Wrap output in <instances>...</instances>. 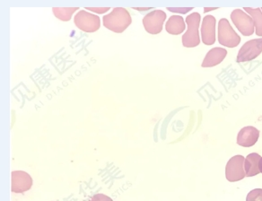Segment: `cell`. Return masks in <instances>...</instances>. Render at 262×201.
<instances>
[{
    "label": "cell",
    "instance_id": "cell-1",
    "mask_svg": "<svg viewBox=\"0 0 262 201\" xmlns=\"http://www.w3.org/2000/svg\"><path fill=\"white\" fill-rule=\"evenodd\" d=\"M103 26L114 33H123L132 23L129 12L126 8H116L103 16Z\"/></svg>",
    "mask_w": 262,
    "mask_h": 201
},
{
    "label": "cell",
    "instance_id": "cell-2",
    "mask_svg": "<svg viewBox=\"0 0 262 201\" xmlns=\"http://www.w3.org/2000/svg\"><path fill=\"white\" fill-rule=\"evenodd\" d=\"M186 23L188 25V30L185 34L182 36V44L186 48L196 47L201 43L200 39V23H201V15L199 13H192L188 15L186 18Z\"/></svg>",
    "mask_w": 262,
    "mask_h": 201
},
{
    "label": "cell",
    "instance_id": "cell-3",
    "mask_svg": "<svg viewBox=\"0 0 262 201\" xmlns=\"http://www.w3.org/2000/svg\"><path fill=\"white\" fill-rule=\"evenodd\" d=\"M219 41L223 46L228 48L237 47L241 42V37L233 29L229 21L222 18L219 23Z\"/></svg>",
    "mask_w": 262,
    "mask_h": 201
},
{
    "label": "cell",
    "instance_id": "cell-4",
    "mask_svg": "<svg viewBox=\"0 0 262 201\" xmlns=\"http://www.w3.org/2000/svg\"><path fill=\"white\" fill-rule=\"evenodd\" d=\"M74 22L81 31L85 33H95L98 31L101 26L98 15L90 14L84 10L78 12L77 15H75Z\"/></svg>",
    "mask_w": 262,
    "mask_h": 201
},
{
    "label": "cell",
    "instance_id": "cell-5",
    "mask_svg": "<svg viewBox=\"0 0 262 201\" xmlns=\"http://www.w3.org/2000/svg\"><path fill=\"white\" fill-rule=\"evenodd\" d=\"M233 25L244 36H251L254 33V21L251 15H247L241 9H235L231 14Z\"/></svg>",
    "mask_w": 262,
    "mask_h": 201
},
{
    "label": "cell",
    "instance_id": "cell-6",
    "mask_svg": "<svg viewBox=\"0 0 262 201\" xmlns=\"http://www.w3.org/2000/svg\"><path fill=\"white\" fill-rule=\"evenodd\" d=\"M245 158L243 155H235L231 158L226 167V177L231 183L238 182L246 176L244 170Z\"/></svg>",
    "mask_w": 262,
    "mask_h": 201
},
{
    "label": "cell",
    "instance_id": "cell-7",
    "mask_svg": "<svg viewBox=\"0 0 262 201\" xmlns=\"http://www.w3.org/2000/svg\"><path fill=\"white\" fill-rule=\"evenodd\" d=\"M262 52V38L249 40L241 48L237 55V62H246L256 59Z\"/></svg>",
    "mask_w": 262,
    "mask_h": 201
},
{
    "label": "cell",
    "instance_id": "cell-8",
    "mask_svg": "<svg viewBox=\"0 0 262 201\" xmlns=\"http://www.w3.org/2000/svg\"><path fill=\"white\" fill-rule=\"evenodd\" d=\"M166 14L162 10H154L145 15L143 18V25L147 33L158 34L162 32Z\"/></svg>",
    "mask_w": 262,
    "mask_h": 201
},
{
    "label": "cell",
    "instance_id": "cell-9",
    "mask_svg": "<svg viewBox=\"0 0 262 201\" xmlns=\"http://www.w3.org/2000/svg\"><path fill=\"white\" fill-rule=\"evenodd\" d=\"M33 186V179L29 173L24 171L12 172V191L15 193H23L29 190Z\"/></svg>",
    "mask_w": 262,
    "mask_h": 201
},
{
    "label": "cell",
    "instance_id": "cell-10",
    "mask_svg": "<svg viewBox=\"0 0 262 201\" xmlns=\"http://www.w3.org/2000/svg\"><path fill=\"white\" fill-rule=\"evenodd\" d=\"M215 18L213 15H206L201 26L202 41L206 45H212L215 41Z\"/></svg>",
    "mask_w": 262,
    "mask_h": 201
},
{
    "label": "cell",
    "instance_id": "cell-11",
    "mask_svg": "<svg viewBox=\"0 0 262 201\" xmlns=\"http://www.w3.org/2000/svg\"><path fill=\"white\" fill-rule=\"evenodd\" d=\"M259 131L257 128L251 126H248L242 128L237 137V144L244 147H250L254 146L258 141Z\"/></svg>",
    "mask_w": 262,
    "mask_h": 201
},
{
    "label": "cell",
    "instance_id": "cell-12",
    "mask_svg": "<svg viewBox=\"0 0 262 201\" xmlns=\"http://www.w3.org/2000/svg\"><path fill=\"white\" fill-rule=\"evenodd\" d=\"M227 55V51L223 48H214L208 52L202 62V68H212L222 62Z\"/></svg>",
    "mask_w": 262,
    "mask_h": 201
},
{
    "label": "cell",
    "instance_id": "cell-13",
    "mask_svg": "<svg viewBox=\"0 0 262 201\" xmlns=\"http://www.w3.org/2000/svg\"><path fill=\"white\" fill-rule=\"evenodd\" d=\"M165 30L172 35L181 34L185 30L184 19L182 15H171L165 25Z\"/></svg>",
    "mask_w": 262,
    "mask_h": 201
},
{
    "label": "cell",
    "instance_id": "cell-14",
    "mask_svg": "<svg viewBox=\"0 0 262 201\" xmlns=\"http://www.w3.org/2000/svg\"><path fill=\"white\" fill-rule=\"evenodd\" d=\"M260 159H261V157L258 154H255V153L249 154L247 158H245L244 170H245L246 176L251 177V176L257 175L260 172L259 168H258V163Z\"/></svg>",
    "mask_w": 262,
    "mask_h": 201
},
{
    "label": "cell",
    "instance_id": "cell-15",
    "mask_svg": "<svg viewBox=\"0 0 262 201\" xmlns=\"http://www.w3.org/2000/svg\"><path fill=\"white\" fill-rule=\"evenodd\" d=\"M244 10L251 15V18L254 21L256 27V34L258 36H262V11L260 8H244Z\"/></svg>",
    "mask_w": 262,
    "mask_h": 201
},
{
    "label": "cell",
    "instance_id": "cell-16",
    "mask_svg": "<svg viewBox=\"0 0 262 201\" xmlns=\"http://www.w3.org/2000/svg\"><path fill=\"white\" fill-rule=\"evenodd\" d=\"M77 10H78V8H52V12H53L55 16H56L57 18L59 19V20L64 21V22L70 21L71 17H72V15H73L74 13L77 11Z\"/></svg>",
    "mask_w": 262,
    "mask_h": 201
},
{
    "label": "cell",
    "instance_id": "cell-17",
    "mask_svg": "<svg viewBox=\"0 0 262 201\" xmlns=\"http://www.w3.org/2000/svg\"><path fill=\"white\" fill-rule=\"evenodd\" d=\"M246 201H262V189H255L248 194Z\"/></svg>",
    "mask_w": 262,
    "mask_h": 201
},
{
    "label": "cell",
    "instance_id": "cell-18",
    "mask_svg": "<svg viewBox=\"0 0 262 201\" xmlns=\"http://www.w3.org/2000/svg\"><path fill=\"white\" fill-rule=\"evenodd\" d=\"M91 201H113L111 197H108L104 194L98 193L95 194L92 197Z\"/></svg>",
    "mask_w": 262,
    "mask_h": 201
},
{
    "label": "cell",
    "instance_id": "cell-19",
    "mask_svg": "<svg viewBox=\"0 0 262 201\" xmlns=\"http://www.w3.org/2000/svg\"><path fill=\"white\" fill-rule=\"evenodd\" d=\"M192 9V8H167L168 11L172 12V13H180V14H187L188 12L191 11Z\"/></svg>",
    "mask_w": 262,
    "mask_h": 201
},
{
    "label": "cell",
    "instance_id": "cell-20",
    "mask_svg": "<svg viewBox=\"0 0 262 201\" xmlns=\"http://www.w3.org/2000/svg\"><path fill=\"white\" fill-rule=\"evenodd\" d=\"M88 10H90V11L95 12V13H98V14H103V13H106L107 11H109L110 8H85Z\"/></svg>",
    "mask_w": 262,
    "mask_h": 201
},
{
    "label": "cell",
    "instance_id": "cell-21",
    "mask_svg": "<svg viewBox=\"0 0 262 201\" xmlns=\"http://www.w3.org/2000/svg\"><path fill=\"white\" fill-rule=\"evenodd\" d=\"M215 9H217V8H205V9H204V13H208V12L212 11V10H215Z\"/></svg>",
    "mask_w": 262,
    "mask_h": 201
},
{
    "label": "cell",
    "instance_id": "cell-22",
    "mask_svg": "<svg viewBox=\"0 0 262 201\" xmlns=\"http://www.w3.org/2000/svg\"><path fill=\"white\" fill-rule=\"evenodd\" d=\"M258 168H259V171L262 173V158L260 160H259V163H258Z\"/></svg>",
    "mask_w": 262,
    "mask_h": 201
},
{
    "label": "cell",
    "instance_id": "cell-23",
    "mask_svg": "<svg viewBox=\"0 0 262 201\" xmlns=\"http://www.w3.org/2000/svg\"><path fill=\"white\" fill-rule=\"evenodd\" d=\"M260 9H261V11H262V8H260Z\"/></svg>",
    "mask_w": 262,
    "mask_h": 201
}]
</instances>
